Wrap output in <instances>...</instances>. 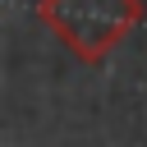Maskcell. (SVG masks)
<instances>
[{
  "label": "cell",
  "mask_w": 147,
  "mask_h": 147,
  "mask_svg": "<svg viewBox=\"0 0 147 147\" xmlns=\"http://www.w3.org/2000/svg\"><path fill=\"white\" fill-rule=\"evenodd\" d=\"M37 18L74 60L101 64L142 23V0H37Z\"/></svg>",
  "instance_id": "cell-1"
}]
</instances>
